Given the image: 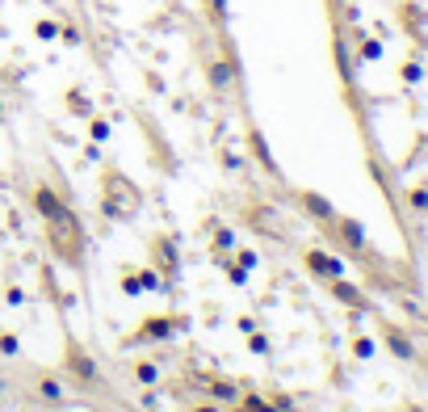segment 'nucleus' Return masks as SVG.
I'll list each match as a JSON object with an SVG mask.
<instances>
[{"mask_svg":"<svg viewBox=\"0 0 428 412\" xmlns=\"http://www.w3.org/2000/svg\"><path fill=\"white\" fill-rule=\"evenodd\" d=\"M97 211L110 219V223H130L143 211V189L118 173V169H105L101 173V189H97Z\"/></svg>","mask_w":428,"mask_h":412,"instance_id":"f257e3e1","label":"nucleus"},{"mask_svg":"<svg viewBox=\"0 0 428 412\" xmlns=\"http://www.w3.org/2000/svg\"><path fill=\"white\" fill-rule=\"evenodd\" d=\"M42 223H46V244H50V252H55L64 265H80V256H84V227H80V219H76L72 206H59V211L46 215Z\"/></svg>","mask_w":428,"mask_h":412,"instance_id":"f03ea898","label":"nucleus"},{"mask_svg":"<svg viewBox=\"0 0 428 412\" xmlns=\"http://www.w3.org/2000/svg\"><path fill=\"white\" fill-rule=\"evenodd\" d=\"M189 328V316L168 312V316H147L130 337H122V349H139V345H159V341H173L177 333Z\"/></svg>","mask_w":428,"mask_h":412,"instance_id":"7ed1b4c3","label":"nucleus"},{"mask_svg":"<svg viewBox=\"0 0 428 412\" xmlns=\"http://www.w3.org/2000/svg\"><path fill=\"white\" fill-rule=\"evenodd\" d=\"M64 375H72L80 387H97L101 383V371L88 357V349L76 341V337H64Z\"/></svg>","mask_w":428,"mask_h":412,"instance_id":"20e7f679","label":"nucleus"},{"mask_svg":"<svg viewBox=\"0 0 428 412\" xmlns=\"http://www.w3.org/2000/svg\"><path fill=\"white\" fill-rule=\"evenodd\" d=\"M30 395L42 404V408H68V383L59 379V375H34V383H30Z\"/></svg>","mask_w":428,"mask_h":412,"instance_id":"39448f33","label":"nucleus"},{"mask_svg":"<svg viewBox=\"0 0 428 412\" xmlns=\"http://www.w3.org/2000/svg\"><path fill=\"white\" fill-rule=\"evenodd\" d=\"M159 278H164V282H173L177 274H181V261H177V244L168 240V236H155L151 240V261H147Z\"/></svg>","mask_w":428,"mask_h":412,"instance_id":"423d86ee","label":"nucleus"},{"mask_svg":"<svg viewBox=\"0 0 428 412\" xmlns=\"http://www.w3.org/2000/svg\"><path fill=\"white\" fill-rule=\"evenodd\" d=\"M302 265H307L315 278H324V282L344 278V261H340L336 252H324V248H307V252H302Z\"/></svg>","mask_w":428,"mask_h":412,"instance_id":"0eeeda50","label":"nucleus"},{"mask_svg":"<svg viewBox=\"0 0 428 412\" xmlns=\"http://www.w3.org/2000/svg\"><path fill=\"white\" fill-rule=\"evenodd\" d=\"M197 387H202V395L206 400H219V404H235L240 400V383H231V379H223V375H197Z\"/></svg>","mask_w":428,"mask_h":412,"instance_id":"6e6552de","label":"nucleus"},{"mask_svg":"<svg viewBox=\"0 0 428 412\" xmlns=\"http://www.w3.org/2000/svg\"><path fill=\"white\" fill-rule=\"evenodd\" d=\"M130 383L135 387H159L164 383V362H159V357H135L130 362Z\"/></svg>","mask_w":428,"mask_h":412,"instance_id":"1a4fd4ad","label":"nucleus"},{"mask_svg":"<svg viewBox=\"0 0 428 412\" xmlns=\"http://www.w3.org/2000/svg\"><path fill=\"white\" fill-rule=\"evenodd\" d=\"M328 232H336V240H340L349 252H365V248H369V240H365V232H361V223H357V219L336 215V223H332Z\"/></svg>","mask_w":428,"mask_h":412,"instance_id":"9d476101","label":"nucleus"},{"mask_svg":"<svg viewBox=\"0 0 428 412\" xmlns=\"http://www.w3.org/2000/svg\"><path fill=\"white\" fill-rule=\"evenodd\" d=\"M298 202H302V211H307L311 219H319L324 227H332V223H336V206H332L328 198H319V194L302 189V194H298Z\"/></svg>","mask_w":428,"mask_h":412,"instance_id":"9b49d317","label":"nucleus"},{"mask_svg":"<svg viewBox=\"0 0 428 412\" xmlns=\"http://www.w3.org/2000/svg\"><path fill=\"white\" fill-rule=\"evenodd\" d=\"M382 341H387V349L399 357V362H416V345L407 341V333H403V328H395V324H382Z\"/></svg>","mask_w":428,"mask_h":412,"instance_id":"f8f14e48","label":"nucleus"},{"mask_svg":"<svg viewBox=\"0 0 428 412\" xmlns=\"http://www.w3.org/2000/svg\"><path fill=\"white\" fill-rule=\"evenodd\" d=\"M328 290H332V299H336V303H344V307H365V294H361L353 282H344V278H332V282H328Z\"/></svg>","mask_w":428,"mask_h":412,"instance_id":"ddd939ff","label":"nucleus"},{"mask_svg":"<svg viewBox=\"0 0 428 412\" xmlns=\"http://www.w3.org/2000/svg\"><path fill=\"white\" fill-rule=\"evenodd\" d=\"M231 412H278V408L269 404V395H244L240 391V400L231 404Z\"/></svg>","mask_w":428,"mask_h":412,"instance_id":"4468645a","label":"nucleus"},{"mask_svg":"<svg viewBox=\"0 0 428 412\" xmlns=\"http://www.w3.org/2000/svg\"><path fill=\"white\" fill-rule=\"evenodd\" d=\"M214 256H227V252H235V227H214Z\"/></svg>","mask_w":428,"mask_h":412,"instance_id":"2eb2a0df","label":"nucleus"},{"mask_svg":"<svg viewBox=\"0 0 428 412\" xmlns=\"http://www.w3.org/2000/svg\"><path fill=\"white\" fill-rule=\"evenodd\" d=\"M219 270H223V274H227V282H235V286H244V282H248V270L235 261L231 252H227V256H219Z\"/></svg>","mask_w":428,"mask_h":412,"instance_id":"dca6fc26","label":"nucleus"},{"mask_svg":"<svg viewBox=\"0 0 428 412\" xmlns=\"http://www.w3.org/2000/svg\"><path fill=\"white\" fill-rule=\"evenodd\" d=\"M122 294H130V299L143 294V278H139V270H122Z\"/></svg>","mask_w":428,"mask_h":412,"instance_id":"f3484780","label":"nucleus"},{"mask_svg":"<svg viewBox=\"0 0 428 412\" xmlns=\"http://www.w3.org/2000/svg\"><path fill=\"white\" fill-rule=\"evenodd\" d=\"M17 353H21V341L13 333H0V357H9V362H17Z\"/></svg>","mask_w":428,"mask_h":412,"instance_id":"a211bd4d","label":"nucleus"},{"mask_svg":"<svg viewBox=\"0 0 428 412\" xmlns=\"http://www.w3.org/2000/svg\"><path fill=\"white\" fill-rule=\"evenodd\" d=\"M353 357H357V362H369V357H373V341L369 337H353Z\"/></svg>","mask_w":428,"mask_h":412,"instance_id":"6ab92c4d","label":"nucleus"},{"mask_svg":"<svg viewBox=\"0 0 428 412\" xmlns=\"http://www.w3.org/2000/svg\"><path fill=\"white\" fill-rule=\"evenodd\" d=\"M185 412H227V404H219V400H189Z\"/></svg>","mask_w":428,"mask_h":412,"instance_id":"aec40b11","label":"nucleus"},{"mask_svg":"<svg viewBox=\"0 0 428 412\" xmlns=\"http://www.w3.org/2000/svg\"><path fill=\"white\" fill-rule=\"evenodd\" d=\"M407 202L416 206V211H428V185H416V189L407 194Z\"/></svg>","mask_w":428,"mask_h":412,"instance_id":"412c9836","label":"nucleus"},{"mask_svg":"<svg viewBox=\"0 0 428 412\" xmlns=\"http://www.w3.org/2000/svg\"><path fill=\"white\" fill-rule=\"evenodd\" d=\"M231 256H235V261H240L244 270H256V252H252V248H235Z\"/></svg>","mask_w":428,"mask_h":412,"instance_id":"4be33fe9","label":"nucleus"},{"mask_svg":"<svg viewBox=\"0 0 428 412\" xmlns=\"http://www.w3.org/2000/svg\"><path fill=\"white\" fill-rule=\"evenodd\" d=\"M248 345H252V353H269V337H260L256 328L248 333Z\"/></svg>","mask_w":428,"mask_h":412,"instance_id":"5701e85b","label":"nucleus"},{"mask_svg":"<svg viewBox=\"0 0 428 412\" xmlns=\"http://www.w3.org/2000/svg\"><path fill=\"white\" fill-rule=\"evenodd\" d=\"M93 139H110V122L105 118H93Z\"/></svg>","mask_w":428,"mask_h":412,"instance_id":"b1692460","label":"nucleus"},{"mask_svg":"<svg viewBox=\"0 0 428 412\" xmlns=\"http://www.w3.org/2000/svg\"><path fill=\"white\" fill-rule=\"evenodd\" d=\"M55 34H59L55 21H38V38H55Z\"/></svg>","mask_w":428,"mask_h":412,"instance_id":"393cba45","label":"nucleus"},{"mask_svg":"<svg viewBox=\"0 0 428 412\" xmlns=\"http://www.w3.org/2000/svg\"><path fill=\"white\" fill-rule=\"evenodd\" d=\"M361 55H365V59H378L382 46H378V42H361Z\"/></svg>","mask_w":428,"mask_h":412,"instance_id":"a878e982","label":"nucleus"},{"mask_svg":"<svg viewBox=\"0 0 428 412\" xmlns=\"http://www.w3.org/2000/svg\"><path fill=\"white\" fill-rule=\"evenodd\" d=\"M68 101H72V110H76V114H84V110H88V106H84V97H80V93H72Z\"/></svg>","mask_w":428,"mask_h":412,"instance_id":"bb28decb","label":"nucleus"},{"mask_svg":"<svg viewBox=\"0 0 428 412\" xmlns=\"http://www.w3.org/2000/svg\"><path fill=\"white\" fill-rule=\"evenodd\" d=\"M210 9H214V17H223V0H210Z\"/></svg>","mask_w":428,"mask_h":412,"instance_id":"cd10ccee","label":"nucleus"},{"mask_svg":"<svg viewBox=\"0 0 428 412\" xmlns=\"http://www.w3.org/2000/svg\"><path fill=\"white\" fill-rule=\"evenodd\" d=\"M0 118H5V110H0Z\"/></svg>","mask_w":428,"mask_h":412,"instance_id":"c85d7f7f","label":"nucleus"}]
</instances>
